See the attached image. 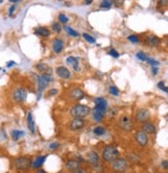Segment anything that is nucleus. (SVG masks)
Segmentation results:
<instances>
[{
  "mask_svg": "<svg viewBox=\"0 0 168 173\" xmlns=\"http://www.w3.org/2000/svg\"><path fill=\"white\" fill-rule=\"evenodd\" d=\"M119 157V151L115 145H107L102 150V159L107 163H112L114 160Z\"/></svg>",
  "mask_w": 168,
  "mask_h": 173,
  "instance_id": "f257e3e1",
  "label": "nucleus"
},
{
  "mask_svg": "<svg viewBox=\"0 0 168 173\" xmlns=\"http://www.w3.org/2000/svg\"><path fill=\"white\" fill-rule=\"evenodd\" d=\"M90 113H91V109L84 104H76L70 111V114L74 118H85Z\"/></svg>",
  "mask_w": 168,
  "mask_h": 173,
  "instance_id": "f03ea898",
  "label": "nucleus"
},
{
  "mask_svg": "<svg viewBox=\"0 0 168 173\" xmlns=\"http://www.w3.org/2000/svg\"><path fill=\"white\" fill-rule=\"evenodd\" d=\"M12 98L16 103L22 104L27 99V91L23 86H17L12 92Z\"/></svg>",
  "mask_w": 168,
  "mask_h": 173,
  "instance_id": "7ed1b4c3",
  "label": "nucleus"
},
{
  "mask_svg": "<svg viewBox=\"0 0 168 173\" xmlns=\"http://www.w3.org/2000/svg\"><path fill=\"white\" fill-rule=\"evenodd\" d=\"M31 161L27 156H19L14 160V167L19 171H26L31 167Z\"/></svg>",
  "mask_w": 168,
  "mask_h": 173,
  "instance_id": "20e7f679",
  "label": "nucleus"
},
{
  "mask_svg": "<svg viewBox=\"0 0 168 173\" xmlns=\"http://www.w3.org/2000/svg\"><path fill=\"white\" fill-rule=\"evenodd\" d=\"M36 79H37V91H39L40 94L49 86L50 82H53L52 76L46 75V74H40Z\"/></svg>",
  "mask_w": 168,
  "mask_h": 173,
  "instance_id": "39448f33",
  "label": "nucleus"
},
{
  "mask_svg": "<svg viewBox=\"0 0 168 173\" xmlns=\"http://www.w3.org/2000/svg\"><path fill=\"white\" fill-rule=\"evenodd\" d=\"M128 169V162L124 159L117 157L112 162V170L117 173H124Z\"/></svg>",
  "mask_w": 168,
  "mask_h": 173,
  "instance_id": "423d86ee",
  "label": "nucleus"
},
{
  "mask_svg": "<svg viewBox=\"0 0 168 173\" xmlns=\"http://www.w3.org/2000/svg\"><path fill=\"white\" fill-rule=\"evenodd\" d=\"M151 118V112L145 109V107H141L138 109L135 114V120L139 123H144L146 121H148V119Z\"/></svg>",
  "mask_w": 168,
  "mask_h": 173,
  "instance_id": "0eeeda50",
  "label": "nucleus"
},
{
  "mask_svg": "<svg viewBox=\"0 0 168 173\" xmlns=\"http://www.w3.org/2000/svg\"><path fill=\"white\" fill-rule=\"evenodd\" d=\"M119 127L123 129L124 131H131L133 129V121L129 116L124 115L120 117L119 119Z\"/></svg>",
  "mask_w": 168,
  "mask_h": 173,
  "instance_id": "6e6552de",
  "label": "nucleus"
},
{
  "mask_svg": "<svg viewBox=\"0 0 168 173\" xmlns=\"http://www.w3.org/2000/svg\"><path fill=\"white\" fill-rule=\"evenodd\" d=\"M68 96H70L71 99H73L75 101H80L85 97V93L80 88H74L68 92Z\"/></svg>",
  "mask_w": 168,
  "mask_h": 173,
  "instance_id": "1a4fd4ad",
  "label": "nucleus"
},
{
  "mask_svg": "<svg viewBox=\"0 0 168 173\" xmlns=\"http://www.w3.org/2000/svg\"><path fill=\"white\" fill-rule=\"evenodd\" d=\"M135 140L141 147H145L147 146L148 144V137L145 132L141 131H137L135 134Z\"/></svg>",
  "mask_w": 168,
  "mask_h": 173,
  "instance_id": "9d476101",
  "label": "nucleus"
},
{
  "mask_svg": "<svg viewBox=\"0 0 168 173\" xmlns=\"http://www.w3.org/2000/svg\"><path fill=\"white\" fill-rule=\"evenodd\" d=\"M86 162L93 167L99 166V164H100L99 154L96 153V151H89V152L86 154Z\"/></svg>",
  "mask_w": 168,
  "mask_h": 173,
  "instance_id": "9b49d317",
  "label": "nucleus"
},
{
  "mask_svg": "<svg viewBox=\"0 0 168 173\" xmlns=\"http://www.w3.org/2000/svg\"><path fill=\"white\" fill-rule=\"evenodd\" d=\"M84 126H85V121H84L83 118H74L70 123V128L74 131H80Z\"/></svg>",
  "mask_w": 168,
  "mask_h": 173,
  "instance_id": "f8f14e48",
  "label": "nucleus"
},
{
  "mask_svg": "<svg viewBox=\"0 0 168 173\" xmlns=\"http://www.w3.org/2000/svg\"><path fill=\"white\" fill-rule=\"evenodd\" d=\"M56 74L62 79H68L71 77V72L67 67L59 66L56 68Z\"/></svg>",
  "mask_w": 168,
  "mask_h": 173,
  "instance_id": "ddd939ff",
  "label": "nucleus"
},
{
  "mask_svg": "<svg viewBox=\"0 0 168 173\" xmlns=\"http://www.w3.org/2000/svg\"><path fill=\"white\" fill-rule=\"evenodd\" d=\"M64 47V42L61 39H54L52 41V49L56 54L60 53Z\"/></svg>",
  "mask_w": 168,
  "mask_h": 173,
  "instance_id": "4468645a",
  "label": "nucleus"
},
{
  "mask_svg": "<svg viewBox=\"0 0 168 173\" xmlns=\"http://www.w3.org/2000/svg\"><path fill=\"white\" fill-rule=\"evenodd\" d=\"M141 129L143 132H145L146 135H152L156 132V126L155 124H152V123L146 121L144 123H142L141 125Z\"/></svg>",
  "mask_w": 168,
  "mask_h": 173,
  "instance_id": "2eb2a0df",
  "label": "nucleus"
},
{
  "mask_svg": "<svg viewBox=\"0 0 168 173\" xmlns=\"http://www.w3.org/2000/svg\"><path fill=\"white\" fill-rule=\"evenodd\" d=\"M95 103H96L95 107H96V109H99V110H101V111H104V112H106V111H107L108 103H107V100H106L105 98H103V97L96 98V99H95Z\"/></svg>",
  "mask_w": 168,
  "mask_h": 173,
  "instance_id": "dca6fc26",
  "label": "nucleus"
},
{
  "mask_svg": "<svg viewBox=\"0 0 168 173\" xmlns=\"http://www.w3.org/2000/svg\"><path fill=\"white\" fill-rule=\"evenodd\" d=\"M146 44L148 46H152V47H156V46H159L161 44V39L157 36H147L145 39Z\"/></svg>",
  "mask_w": 168,
  "mask_h": 173,
  "instance_id": "f3484780",
  "label": "nucleus"
},
{
  "mask_svg": "<svg viewBox=\"0 0 168 173\" xmlns=\"http://www.w3.org/2000/svg\"><path fill=\"white\" fill-rule=\"evenodd\" d=\"M91 112H92V118L96 122H101L103 118H104L105 113H106V112H104V111L96 109V107H93V109L91 110Z\"/></svg>",
  "mask_w": 168,
  "mask_h": 173,
  "instance_id": "a211bd4d",
  "label": "nucleus"
},
{
  "mask_svg": "<svg viewBox=\"0 0 168 173\" xmlns=\"http://www.w3.org/2000/svg\"><path fill=\"white\" fill-rule=\"evenodd\" d=\"M65 168H67L68 171H75V170L80 168V163L79 161L77 160H68L67 163H65Z\"/></svg>",
  "mask_w": 168,
  "mask_h": 173,
  "instance_id": "6ab92c4d",
  "label": "nucleus"
},
{
  "mask_svg": "<svg viewBox=\"0 0 168 173\" xmlns=\"http://www.w3.org/2000/svg\"><path fill=\"white\" fill-rule=\"evenodd\" d=\"M36 69L40 71V74H46V75H51V74H52V69L45 63L37 64L36 65Z\"/></svg>",
  "mask_w": 168,
  "mask_h": 173,
  "instance_id": "aec40b11",
  "label": "nucleus"
},
{
  "mask_svg": "<svg viewBox=\"0 0 168 173\" xmlns=\"http://www.w3.org/2000/svg\"><path fill=\"white\" fill-rule=\"evenodd\" d=\"M46 159H47V156H37L35 160L32 161V163H31V167H32L33 169H39V168H40V167L44 165V163H45Z\"/></svg>",
  "mask_w": 168,
  "mask_h": 173,
  "instance_id": "412c9836",
  "label": "nucleus"
},
{
  "mask_svg": "<svg viewBox=\"0 0 168 173\" xmlns=\"http://www.w3.org/2000/svg\"><path fill=\"white\" fill-rule=\"evenodd\" d=\"M27 127L31 134H34V132H35V123H34L33 116L31 112L27 114Z\"/></svg>",
  "mask_w": 168,
  "mask_h": 173,
  "instance_id": "4be33fe9",
  "label": "nucleus"
},
{
  "mask_svg": "<svg viewBox=\"0 0 168 173\" xmlns=\"http://www.w3.org/2000/svg\"><path fill=\"white\" fill-rule=\"evenodd\" d=\"M34 35L43 37V38H48V37H50V30L46 27H39V28L34 30Z\"/></svg>",
  "mask_w": 168,
  "mask_h": 173,
  "instance_id": "5701e85b",
  "label": "nucleus"
},
{
  "mask_svg": "<svg viewBox=\"0 0 168 173\" xmlns=\"http://www.w3.org/2000/svg\"><path fill=\"white\" fill-rule=\"evenodd\" d=\"M67 63L72 65L75 71H77V72H78V71H80V68H79V58L74 57H68L67 58Z\"/></svg>",
  "mask_w": 168,
  "mask_h": 173,
  "instance_id": "b1692460",
  "label": "nucleus"
},
{
  "mask_svg": "<svg viewBox=\"0 0 168 173\" xmlns=\"http://www.w3.org/2000/svg\"><path fill=\"white\" fill-rule=\"evenodd\" d=\"M24 135H25V132L23 131H18V129H14V131H12V132H11L12 139L14 141L20 140V139L23 137Z\"/></svg>",
  "mask_w": 168,
  "mask_h": 173,
  "instance_id": "393cba45",
  "label": "nucleus"
},
{
  "mask_svg": "<svg viewBox=\"0 0 168 173\" xmlns=\"http://www.w3.org/2000/svg\"><path fill=\"white\" fill-rule=\"evenodd\" d=\"M93 134L96 136H103L106 134V128L103 127V126H96V127L93 128Z\"/></svg>",
  "mask_w": 168,
  "mask_h": 173,
  "instance_id": "a878e982",
  "label": "nucleus"
},
{
  "mask_svg": "<svg viewBox=\"0 0 168 173\" xmlns=\"http://www.w3.org/2000/svg\"><path fill=\"white\" fill-rule=\"evenodd\" d=\"M63 28H64V30H65V32H67L70 36L75 37V38L79 37V33H78V32H76V30H74L73 28H72V27H70V26H64Z\"/></svg>",
  "mask_w": 168,
  "mask_h": 173,
  "instance_id": "bb28decb",
  "label": "nucleus"
},
{
  "mask_svg": "<svg viewBox=\"0 0 168 173\" xmlns=\"http://www.w3.org/2000/svg\"><path fill=\"white\" fill-rule=\"evenodd\" d=\"M51 28L52 30L54 32L56 33H59L61 32V26H60V24L57 23V22H54V23H52V25H51Z\"/></svg>",
  "mask_w": 168,
  "mask_h": 173,
  "instance_id": "cd10ccee",
  "label": "nucleus"
},
{
  "mask_svg": "<svg viewBox=\"0 0 168 173\" xmlns=\"http://www.w3.org/2000/svg\"><path fill=\"white\" fill-rule=\"evenodd\" d=\"M109 93L111 95H113V96H118V95H119V90H118L115 86H111L110 88H109Z\"/></svg>",
  "mask_w": 168,
  "mask_h": 173,
  "instance_id": "c85d7f7f",
  "label": "nucleus"
},
{
  "mask_svg": "<svg viewBox=\"0 0 168 173\" xmlns=\"http://www.w3.org/2000/svg\"><path fill=\"white\" fill-rule=\"evenodd\" d=\"M82 37H83L84 39L86 40L87 42L90 43V44H93V43H96V40H95V38H93V37H91L90 35H88V33L84 32L83 35H82Z\"/></svg>",
  "mask_w": 168,
  "mask_h": 173,
  "instance_id": "c756f323",
  "label": "nucleus"
},
{
  "mask_svg": "<svg viewBox=\"0 0 168 173\" xmlns=\"http://www.w3.org/2000/svg\"><path fill=\"white\" fill-rule=\"evenodd\" d=\"M112 5V2L110 0H103L101 2V4H100V7L102 8H110Z\"/></svg>",
  "mask_w": 168,
  "mask_h": 173,
  "instance_id": "7c9ffc66",
  "label": "nucleus"
},
{
  "mask_svg": "<svg viewBox=\"0 0 168 173\" xmlns=\"http://www.w3.org/2000/svg\"><path fill=\"white\" fill-rule=\"evenodd\" d=\"M136 57L138 58V60L140 61H142V62H144L147 60V55H146L144 52H142V51H140V52H137V54H136Z\"/></svg>",
  "mask_w": 168,
  "mask_h": 173,
  "instance_id": "2f4dec72",
  "label": "nucleus"
},
{
  "mask_svg": "<svg viewBox=\"0 0 168 173\" xmlns=\"http://www.w3.org/2000/svg\"><path fill=\"white\" fill-rule=\"evenodd\" d=\"M128 40H129L130 42L134 43V44H136V43H139L140 42L139 37L136 36V35H131V36H129V37H128Z\"/></svg>",
  "mask_w": 168,
  "mask_h": 173,
  "instance_id": "473e14b6",
  "label": "nucleus"
},
{
  "mask_svg": "<svg viewBox=\"0 0 168 173\" xmlns=\"http://www.w3.org/2000/svg\"><path fill=\"white\" fill-rule=\"evenodd\" d=\"M58 20H59V22L65 24L68 21V18L65 16V15H63V14H59L58 15Z\"/></svg>",
  "mask_w": 168,
  "mask_h": 173,
  "instance_id": "72a5a7b5",
  "label": "nucleus"
},
{
  "mask_svg": "<svg viewBox=\"0 0 168 173\" xmlns=\"http://www.w3.org/2000/svg\"><path fill=\"white\" fill-rule=\"evenodd\" d=\"M157 86H158V88L160 89V90L164 91L165 93H167V92H168V89H167V86H165V82H159Z\"/></svg>",
  "mask_w": 168,
  "mask_h": 173,
  "instance_id": "f704fd0d",
  "label": "nucleus"
},
{
  "mask_svg": "<svg viewBox=\"0 0 168 173\" xmlns=\"http://www.w3.org/2000/svg\"><path fill=\"white\" fill-rule=\"evenodd\" d=\"M146 62L151 65L152 67H158L159 65H160V62H158V61H155V60H152V58H147L146 60Z\"/></svg>",
  "mask_w": 168,
  "mask_h": 173,
  "instance_id": "c9c22d12",
  "label": "nucleus"
},
{
  "mask_svg": "<svg viewBox=\"0 0 168 173\" xmlns=\"http://www.w3.org/2000/svg\"><path fill=\"white\" fill-rule=\"evenodd\" d=\"M108 54L109 55H111V57H113L115 58H117V57H119V53L115 50V49H111V50H109L108 51Z\"/></svg>",
  "mask_w": 168,
  "mask_h": 173,
  "instance_id": "e433bc0d",
  "label": "nucleus"
},
{
  "mask_svg": "<svg viewBox=\"0 0 168 173\" xmlns=\"http://www.w3.org/2000/svg\"><path fill=\"white\" fill-rule=\"evenodd\" d=\"M16 7H17V5L16 4H12L11 7H9V10H8V16L9 17H12V14H14V12L16 10Z\"/></svg>",
  "mask_w": 168,
  "mask_h": 173,
  "instance_id": "4c0bfd02",
  "label": "nucleus"
},
{
  "mask_svg": "<svg viewBox=\"0 0 168 173\" xmlns=\"http://www.w3.org/2000/svg\"><path fill=\"white\" fill-rule=\"evenodd\" d=\"M58 93V90L57 89H51V90L48 91V96H54Z\"/></svg>",
  "mask_w": 168,
  "mask_h": 173,
  "instance_id": "58836bf2",
  "label": "nucleus"
},
{
  "mask_svg": "<svg viewBox=\"0 0 168 173\" xmlns=\"http://www.w3.org/2000/svg\"><path fill=\"white\" fill-rule=\"evenodd\" d=\"M59 147V143H56V142H54V143H51L49 145V148L51 150H54V149H57V148Z\"/></svg>",
  "mask_w": 168,
  "mask_h": 173,
  "instance_id": "ea45409f",
  "label": "nucleus"
},
{
  "mask_svg": "<svg viewBox=\"0 0 168 173\" xmlns=\"http://www.w3.org/2000/svg\"><path fill=\"white\" fill-rule=\"evenodd\" d=\"M113 2L116 7H123L124 3V0H113Z\"/></svg>",
  "mask_w": 168,
  "mask_h": 173,
  "instance_id": "a19ab883",
  "label": "nucleus"
},
{
  "mask_svg": "<svg viewBox=\"0 0 168 173\" xmlns=\"http://www.w3.org/2000/svg\"><path fill=\"white\" fill-rule=\"evenodd\" d=\"M158 72H159L158 67H152V75H157Z\"/></svg>",
  "mask_w": 168,
  "mask_h": 173,
  "instance_id": "79ce46f5",
  "label": "nucleus"
},
{
  "mask_svg": "<svg viewBox=\"0 0 168 173\" xmlns=\"http://www.w3.org/2000/svg\"><path fill=\"white\" fill-rule=\"evenodd\" d=\"M72 173H87L85 170L84 169H81V168H79V169H77V170H75V171H73Z\"/></svg>",
  "mask_w": 168,
  "mask_h": 173,
  "instance_id": "37998d69",
  "label": "nucleus"
},
{
  "mask_svg": "<svg viewBox=\"0 0 168 173\" xmlns=\"http://www.w3.org/2000/svg\"><path fill=\"white\" fill-rule=\"evenodd\" d=\"M162 167H163L164 169H167L168 168V162L166 160H164L163 162H162Z\"/></svg>",
  "mask_w": 168,
  "mask_h": 173,
  "instance_id": "c03bdc74",
  "label": "nucleus"
},
{
  "mask_svg": "<svg viewBox=\"0 0 168 173\" xmlns=\"http://www.w3.org/2000/svg\"><path fill=\"white\" fill-rule=\"evenodd\" d=\"M159 2H160L161 5H163V7H166L167 3H168V0H159Z\"/></svg>",
  "mask_w": 168,
  "mask_h": 173,
  "instance_id": "a18cd8bd",
  "label": "nucleus"
},
{
  "mask_svg": "<svg viewBox=\"0 0 168 173\" xmlns=\"http://www.w3.org/2000/svg\"><path fill=\"white\" fill-rule=\"evenodd\" d=\"M92 1H93V0H84L83 3L85 4V5H89V4L92 3Z\"/></svg>",
  "mask_w": 168,
  "mask_h": 173,
  "instance_id": "49530a36",
  "label": "nucleus"
},
{
  "mask_svg": "<svg viewBox=\"0 0 168 173\" xmlns=\"http://www.w3.org/2000/svg\"><path fill=\"white\" fill-rule=\"evenodd\" d=\"M14 65H16V63L14 61H11L9 63H7V65H6V67L7 68H9V67H12V66H14Z\"/></svg>",
  "mask_w": 168,
  "mask_h": 173,
  "instance_id": "de8ad7c7",
  "label": "nucleus"
},
{
  "mask_svg": "<svg viewBox=\"0 0 168 173\" xmlns=\"http://www.w3.org/2000/svg\"><path fill=\"white\" fill-rule=\"evenodd\" d=\"M8 1L9 2H11V3H18V2H20L21 1V0H8Z\"/></svg>",
  "mask_w": 168,
  "mask_h": 173,
  "instance_id": "09e8293b",
  "label": "nucleus"
},
{
  "mask_svg": "<svg viewBox=\"0 0 168 173\" xmlns=\"http://www.w3.org/2000/svg\"><path fill=\"white\" fill-rule=\"evenodd\" d=\"M35 173H47L46 171H44V170H37Z\"/></svg>",
  "mask_w": 168,
  "mask_h": 173,
  "instance_id": "8fccbe9b",
  "label": "nucleus"
},
{
  "mask_svg": "<svg viewBox=\"0 0 168 173\" xmlns=\"http://www.w3.org/2000/svg\"><path fill=\"white\" fill-rule=\"evenodd\" d=\"M2 2H3V0H0V4H1V3H2Z\"/></svg>",
  "mask_w": 168,
  "mask_h": 173,
  "instance_id": "3c124183",
  "label": "nucleus"
},
{
  "mask_svg": "<svg viewBox=\"0 0 168 173\" xmlns=\"http://www.w3.org/2000/svg\"><path fill=\"white\" fill-rule=\"evenodd\" d=\"M59 173H63V172H59Z\"/></svg>",
  "mask_w": 168,
  "mask_h": 173,
  "instance_id": "603ef678",
  "label": "nucleus"
},
{
  "mask_svg": "<svg viewBox=\"0 0 168 173\" xmlns=\"http://www.w3.org/2000/svg\"><path fill=\"white\" fill-rule=\"evenodd\" d=\"M0 70H1V68H0Z\"/></svg>",
  "mask_w": 168,
  "mask_h": 173,
  "instance_id": "864d4df0",
  "label": "nucleus"
},
{
  "mask_svg": "<svg viewBox=\"0 0 168 173\" xmlns=\"http://www.w3.org/2000/svg\"><path fill=\"white\" fill-rule=\"evenodd\" d=\"M60 1H62V0H60Z\"/></svg>",
  "mask_w": 168,
  "mask_h": 173,
  "instance_id": "5fc2aeb1",
  "label": "nucleus"
}]
</instances>
